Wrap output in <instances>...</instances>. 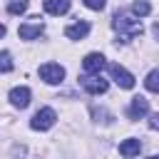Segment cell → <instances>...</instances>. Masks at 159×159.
<instances>
[{
    "instance_id": "6da1fadb",
    "label": "cell",
    "mask_w": 159,
    "mask_h": 159,
    "mask_svg": "<svg viewBox=\"0 0 159 159\" xmlns=\"http://www.w3.org/2000/svg\"><path fill=\"white\" fill-rule=\"evenodd\" d=\"M112 27L119 32V37H122V42H129L134 35H142V20H137V17H132V15H124V12H117L114 15V20H112Z\"/></svg>"
},
{
    "instance_id": "7a4b0ae2",
    "label": "cell",
    "mask_w": 159,
    "mask_h": 159,
    "mask_svg": "<svg viewBox=\"0 0 159 159\" xmlns=\"http://www.w3.org/2000/svg\"><path fill=\"white\" fill-rule=\"evenodd\" d=\"M40 77L47 84H60L65 80V67L57 62H45V65H40Z\"/></svg>"
},
{
    "instance_id": "3957f363",
    "label": "cell",
    "mask_w": 159,
    "mask_h": 159,
    "mask_svg": "<svg viewBox=\"0 0 159 159\" xmlns=\"http://www.w3.org/2000/svg\"><path fill=\"white\" fill-rule=\"evenodd\" d=\"M55 119H57L55 109L45 107V109H40V112L30 119V127H32V129H37V132H45V129H50V127L55 124Z\"/></svg>"
},
{
    "instance_id": "277c9868",
    "label": "cell",
    "mask_w": 159,
    "mask_h": 159,
    "mask_svg": "<svg viewBox=\"0 0 159 159\" xmlns=\"http://www.w3.org/2000/svg\"><path fill=\"white\" fill-rule=\"evenodd\" d=\"M80 82H82V89L89 94H104L109 87L107 80H102L99 75H84V77H80Z\"/></svg>"
},
{
    "instance_id": "5b68a950",
    "label": "cell",
    "mask_w": 159,
    "mask_h": 159,
    "mask_svg": "<svg viewBox=\"0 0 159 159\" xmlns=\"http://www.w3.org/2000/svg\"><path fill=\"white\" fill-rule=\"evenodd\" d=\"M109 75H112V80H114L119 87H124V89H132V87H134V77H132L122 65L112 62V65H109Z\"/></svg>"
},
{
    "instance_id": "8992f818",
    "label": "cell",
    "mask_w": 159,
    "mask_h": 159,
    "mask_svg": "<svg viewBox=\"0 0 159 159\" xmlns=\"http://www.w3.org/2000/svg\"><path fill=\"white\" fill-rule=\"evenodd\" d=\"M104 55H99V52H89L84 60H82V70L87 72V75H99L102 70H104Z\"/></svg>"
},
{
    "instance_id": "52a82bcc",
    "label": "cell",
    "mask_w": 159,
    "mask_h": 159,
    "mask_svg": "<svg viewBox=\"0 0 159 159\" xmlns=\"http://www.w3.org/2000/svg\"><path fill=\"white\" fill-rule=\"evenodd\" d=\"M30 89L27 87H12L10 89V102H12V107H17V109H25L27 104H30Z\"/></svg>"
},
{
    "instance_id": "ba28073f",
    "label": "cell",
    "mask_w": 159,
    "mask_h": 159,
    "mask_svg": "<svg viewBox=\"0 0 159 159\" xmlns=\"http://www.w3.org/2000/svg\"><path fill=\"white\" fill-rule=\"evenodd\" d=\"M127 114H129V119H142L144 114H149V99L147 97H134Z\"/></svg>"
},
{
    "instance_id": "9c48e42d",
    "label": "cell",
    "mask_w": 159,
    "mask_h": 159,
    "mask_svg": "<svg viewBox=\"0 0 159 159\" xmlns=\"http://www.w3.org/2000/svg\"><path fill=\"white\" fill-rule=\"evenodd\" d=\"M45 27H42V22L35 17V22H25V25H20V30H17V35L22 37V40H32V37H40V32H42Z\"/></svg>"
},
{
    "instance_id": "30bf717a",
    "label": "cell",
    "mask_w": 159,
    "mask_h": 159,
    "mask_svg": "<svg viewBox=\"0 0 159 159\" xmlns=\"http://www.w3.org/2000/svg\"><path fill=\"white\" fill-rule=\"evenodd\" d=\"M87 32H89V25H87L84 20H80V22L65 27V35H67L70 40H82V37H87Z\"/></svg>"
},
{
    "instance_id": "8fae6325",
    "label": "cell",
    "mask_w": 159,
    "mask_h": 159,
    "mask_svg": "<svg viewBox=\"0 0 159 159\" xmlns=\"http://www.w3.org/2000/svg\"><path fill=\"white\" fill-rule=\"evenodd\" d=\"M42 7H45V12H50V15H65V12L70 10V0H45Z\"/></svg>"
},
{
    "instance_id": "7c38bea8",
    "label": "cell",
    "mask_w": 159,
    "mask_h": 159,
    "mask_svg": "<svg viewBox=\"0 0 159 159\" xmlns=\"http://www.w3.org/2000/svg\"><path fill=\"white\" fill-rule=\"evenodd\" d=\"M139 152H142V142L139 139H124L119 144V154L122 157H137Z\"/></svg>"
},
{
    "instance_id": "4fadbf2b",
    "label": "cell",
    "mask_w": 159,
    "mask_h": 159,
    "mask_svg": "<svg viewBox=\"0 0 159 159\" xmlns=\"http://www.w3.org/2000/svg\"><path fill=\"white\" fill-rule=\"evenodd\" d=\"M132 12H134L137 17H147V15L152 12V5H149L147 0H134V5H132Z\"/></svg>"
},
{
    "instance_id": "5bb4252c",
    "label": "cell",
    "mask_w": 159,
    "mask_h": 159,
    "mask_svg": "<svg viewBox=\"0 0 159 159\" xmlns=\"http://www.w3.org/2000/svg\"><path fill=\"white\" fill-rule=\"evenodd\" d=\"M144 84H147V89H149V92H159V70H152V72L147 75Z\"/></svg>"
},
{
    "instance_id": "9a60e30c",
    "label": "cell",
    "mask_w": 159,
    "mask_h": 159,
    "mask_svg": "<svg viewBox=\"0 0 159 159\" xmlns=\"http://www.w3.org/2000/svg\"><path fill=\"white\" fill-rule=\"evenodd\" d=\"M25 10H27V0H12L7 5V12H12V15H22Z\"/></svg>"
},
{
    "instance_id": "2e32d148",
    "label": "cell",
    "mask_w": 159,
    "mask_h": 159,
    "mask_svg": "<svg viewBox=\"0 0 159 159\" xmlns=\"http://www.w3.org/2000/svg\"><path fill=\"white\" fill-rule=\"evenodd\" d=\"M12 70V57L10 52H0V72H10Z\"/></svg>"
},
{
    "instance_id": "e0dca14e",
    "label": "cell",
    "mask_w": 159,
    "mask_h": 159,
    "mask_svg": "<svg viewBox=\"0 0 159 159\" xmlns=\"http://www.w3.org/2000/svg\"><path fill=\"white\" fill-rule=\"evenodd\" d=\"M82 2H84L89 10H102V7L107 5V0H82Z\"/></svg>"
},
{
    "instance_id": "ac0fdd59",
    "label": "cell",
    "mask_w": 159,
    "mask_h": 159,
    "mask_svg": "<svg viewBox=\"0 0 159 159\" xmlns=\"http://www.w3.org/2000/svg\"><path fill=\"white\" fill-rule=\"evenodd\" d=\"M149 127L152 129H159V114H152L149 117Z\"/></svg>"
},
{
    "instance_id": "d6986e66",
    "label": "cell",
    "mask_w": 159,
    "mask_h": 159,
    "mask_svg": "<svg viewBox=\"0 0 159 159\" xmlns=\"http://www.w3.org/2000/svg\"><path fill=\"white\" fill-rule=\"evenodd\" d=\"M2 35H5V25H0V37H2Z\"/></svg>"
}]
</instances>
